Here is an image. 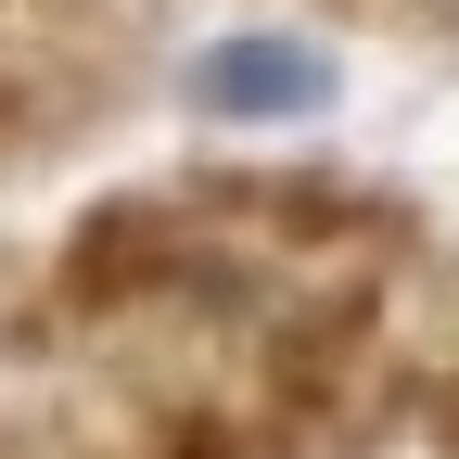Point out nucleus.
<instances>
[{"label":"nucleus","instance_id":"1","mask_svg":"<svg viewBox=\"0 0 459 459\" xmlns=\"http://www.w3.org/2000/svg\"><path fill=\"white\" fill-rule=\"evenodd\" d=\"M319 65H204V102H307Z\"/></svg>","mask_w":459,"mask_h":459}]
</instances>
